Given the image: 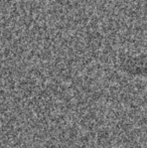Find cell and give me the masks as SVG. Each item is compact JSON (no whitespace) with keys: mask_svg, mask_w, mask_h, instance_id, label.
Instances as JSON below:
<instances>
[{"mask_svg":"<svg viewBox=\"0 0 147 148\" xmlns=\"http://www.w3.org/2000/svg\"><path fill=\"white\" fill-rule=\"evenodd\" d=\"M137 116H138V111H137ZM138 123H139V116H138ZM139 129H140V123H139ZM140 134H141V129H140ZM141 140H142V135H141ZM142 146H143V141H142Z\"/></svg>","mask_w":147,"mask_h":148,"instance_id":"cell-1","label":"cell"}]
</instances>
